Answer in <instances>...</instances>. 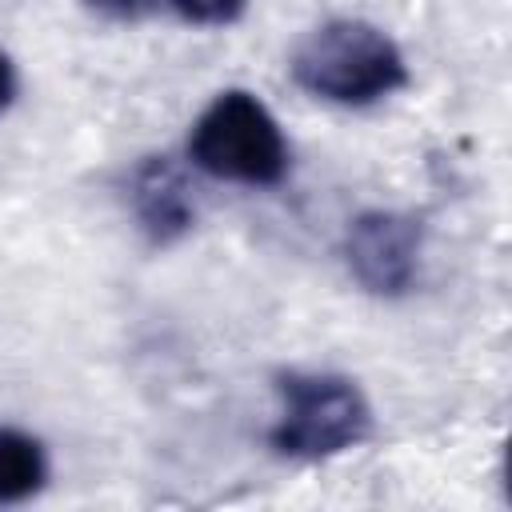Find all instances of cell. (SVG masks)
I'll return each instance as SVG.
<instances>
[{
  "label": "cell",
  "instance_id": "obj_4",
  "mask_svg": "<svg viewBox=\"0 0 512 512\" xmlns=\"http://www.w3.org/2000/svg\"><path fill=\"white\" fill-rule=\"evenodd\" d=\"M420 248V220L396 208L360 212L344 232L348 272L372 296H404L420 276Z\"/></svg>",
  "mask_w": 512,
  "mask_h": 512
},
{
  "label": "cell",
  "instance_id": "obj_9",
  "mask_svg": "<svg viewBox=\"0 0 512 512\" xmlns=\"http://www.w3.org/2000/svg\"><path fill=\"white\" fill-rule=\"evenodd\" d=\"M12 96H16V68H12V60L0 52V112L12 104Z\"/></svg>",
  "mask_w": 512,
  "mask_h": 512
},
{
  "label": "cell",
  "instance_id": "obj_2",
  "mask_svg": "<svg viewBox=\"0 0 512 512\" xmlns=\"http://www.w3.org/2000/svg\"><path fill=\"white\" fill-rule=\"evenodd\" d=\"M276 392L280 416L268 432V444L284 460L320 464L372 436L368 396L340 372H280Z\"/></svg>",
  "mask_w": 512,
  "mask_h": 512
},
{
  "label": "cell",
  "instance_id": "obj_6",
  "mask_svg": "<svg viewBox=\"0 0 512 512\" xmlns=\"http://www.w3.org/2000/svg\"><path fill=\"white\" fill-rule=\"evenodd\" d=\"M48 480V452L20 428H0V504L36 496Z\"/></svg>",
  "mask_w": 512,
  "mask_h": 512
},
{
  "label": "cell",
  "instance_id": "obj_7",
  "mask_svg": "<svg viewBox=\"0 0 512 512\" xmlns=\"http://www.w3.org/2000/svg\"><path fill=\"white\" fill-rule=\"evenodd\" d=\"M172 12L188 24H200V28H220V24H232L240 20V12L248 8V0H168Z\"/></svg>",
  "mask_w": 512,
  "mask_h": 512
},
{
  "label": "cell",
  "instance_id": "obj_8",
  "mask_svg": "<svg viewBox=\"0 0 512 512\" xmlns=\"http://www.w3.org/2000/svg\"><path fill=\"white\" fill-rule=\"evenodd\" d=\"M88 8H96L100 16H112V20H140L152 0H84Z\"/></svg>",
  "mask_w": 512,
  "mask_h": 512
},
{
  "label": "cell",
  "instance_id": "obj_1",
  "mask_svg": "<svg viewBox=\"0 0 512 512\" xmlns=\"http://www.w3.org/2000/svg\"><path fill=\"white\" fill-rule=\"evenodd\" d=\"M288 68L296 88L340 108H368L408 84L400 44L368 20H328L312 28Z\"/></svg>",
  "mask_w": 512,
  "mask_h": 512
},
{
  "label": "cell",
  "instance_id": "obj_3",
  "mask_svg": "<svg viewBox=\"0 0 512 512\" xmlns=\"http://www.w3.org/2000/svg\"><path fill=\"white\" fill-rule=\"evenodd\" d=\"M188 160L228 184L268 188L288 176V140L276 116L244 88L220 92L188 132Z\"/></svg>",
  "mask_w": 512,
  "mask_h": 512
},
{
  "label": "cell",
  "instance_id": "obj_5",
  "mask_svg": "<svg viewBox=\"0 0 512 512\" xmlns=\"http://www.w3.org/2000/svg\"><path fill=\"white\" fill-rule=\"evenodd\" d=\"M128 208L136 216V228L148 236V244L168 248L196 224L192 192L180 176V168L168 156H148L132 168L128 180Z\"/></svg>",
  "mask_w": 512,
  "mask_h": 512
}]
</instances>
